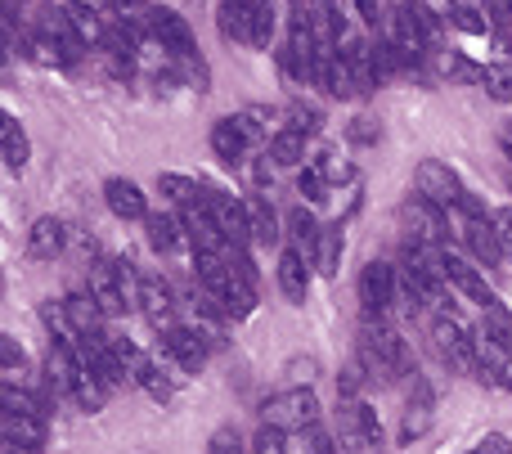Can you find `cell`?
<instances>
[{"instance_id":"cell-1","label":"cell","mask_w":512,"mask_h":454,"mask_svg":"<svg viewBox=\"0 0 512 454\" xmlns=\"http://www.w3.org/2000/svg\"><path fill=\"white\" fill-rule=\"evenodd\" d=\"M360 365L369 369L373 378H382V383H396V378L409 374V347L400 342V333H391L387 324H364L360 333Z\"/></svg>"},{"instance_id":"cell-2","label":"cell","mask_w":512,"mask_h":454,"mask_svg":"<svg viewBox=\"0 0 512 454\" xmlns=\"http://www.w3.org/2000/svg\"><path fill=\"white\" fill-rule=\"evenodd\" d=\"M265 423L279 432H310L319 423V401L310 387H288V392L265 401Z\"/></svg>"},{"instance_id":"cell-3","label":"cell","mask_w":512,"mask_h":454,"mask_svg":"<svg viewBox=\"0 0 512 454\" xmlns=\"http://www.w3.org/2000/svg\"><path fill=\"white\" fill-rule=\"evenodd\" d=\"M414 194H423L427 203H436V207H445V212H450V207L463 198V185H459V176L450 171V162L423 158V162H418V171H414Z\"/></svg>"},{"instance_id":"cell-4","label":"cell","mask_w":512,"mask_h":454,"mask_svg":"<svg viewBox=\"0 0 512 454\" xmlns=\"http://www.w3.org/2000/svg\"><path fill=\"white\" fill-rule=\"evenodd\" d=\"M396 293H400V279L387 261H369L360 270V306L369 320H382L391 311V302H396Z\"/></svg>"},{"instance_id":"cell-5","label":"cell","mask_w":512,"mask_h":454,"mask_svg":"<svg viewBox=\"0 0 512 454\" xmlns=\"http://www.w3.org/2000/svg\"><path fill=\"white\" fill-rule=\"evenodd\" d=\"M432 342H436V351H441V360H450L454 369L477 374V347H472V333L463 329L454 315H441V320L432 324Z\"/></svg>"},{"instance_id":"cell-6","label":"cell","mask_w":512,"mask_h":454,"mask_svg":"<svg viewBox=\"0 0 512 454\" xmlns=\"http://www.w3.org/2000/svg\"><path fill=\"white\" fill-rule=\"evenodd\" d=\"M337 437H342L346 454H351L355 446H378V441H382V423H378V414H373L369 405L355 396V401L342 405V428H337Z\"/></svg>"},{"instance_id":"cell-7","label":"cell","mask_w":512,"mask_h":454,"mask_svg":"<svg viewBox=\"0 0 512 454\" xmlns=\"http://www.w3.org/2000/svg\"><path fill=\"white\" fill-rule=\"evenodd\" d=\"M207 212L216 216V225H221V234L230 243H252V221H248V203H239V198H225L221 189H207Z\"/></svg>"},{"instance_id":"cell-8","label":"cell","mask_w":512,"mask_h":454,"mask_svg":"<svg viewBox=\"0 0 512 454\" xmlns=\"http://www.w3.org/2000/svg\"><path fill=\"white\" fill-rule=\"evenodd\" d=\"M207 347H212V342H207L203 329H185V324H176V329L162 333V351H167L180 369H189V374H198V369H203Z\"/></svg>"},{"instance_id":"cell-9","label":"cell","mask_w":512,"mask_h":454,"mask_svg":"<svg viewBox=\"0 0 512 454\" xmlns=\"http://www.w3.org/2000/svg\"><path fill=\"white\" fill-rule=\"evenodd\" d=\"M450 221H459V234H463V243L472 248V257L481 261V266H499L504 261V239H499V230H495V221H463L459 212H450Z\"/></svg>"},{"instance_id":"cell-10","label":"cell","mask_w":512,"mask_h":454,"mask_svg":"<svg viewBox=\"0 0 512 454\" xmlns=\"http://www.w3.org/2000/svg\"><path fill=\"white\" fill-rule=\"evenodd\" d=\"M405 216H409V225H414V239L418 243H436V248H441L445 234H450V212H445V207H436V203H427L423 194L409 198Z\"/></svg>"},{"instance_id":"cell-11","label":"cell","mask_w":512,"mask_h":454,"mask_svg":"<svg viewBox=\"0 0 512 454\" xmlns=\"http://www.w3.org/2000/svg\"><path fill=\"white\" fill-rule=\"evenodd\" d=\"M445 275H450V284L459 288V293L468 297V302H477L481 311L499 302V297H495V293H490V288H486V279H481V270L472 266V261H463L459 252H450V248H445Z\"/></svg>"},{"instance_id":"cell-12","label":"cell","mask_w":512,"mask_h":454,"mask_svg":"<svg viewBox=\"0 0 512 454\" xmlns=\"http://www.w3.org/2000/svg\"><path fill=\"white\" fill-rule=\"evenodd\" d=\"M104 203L117 221H149V203H144V189L126 176H113L104 185Z\"/></svg>"},{"instance_id":"cell-13","label":"cell","mask_w":512,"mask_h":454,"mask_svg":"<svg viewBox=\"0 0 512 454\" xmlns=\"http://www.w3.org/2000/svg\"><path fill=\"white\" fill-rule=\"evenodd\" d=\"M153 41L162 45V50L171 54V59H194V32H189V23L176 14V9H158V23H153Z\"/></svg>"},{"instance_id":"cell-14","label":"cell","mask_w":512,"mask_h":454,"mask_svg":"<svg viewBox=\"0 0 512 454\" xmlns=\"http://www.w3.org/2000/svg\"><path fill=\"white\" fill-rule=\"evenodd\" d=\"M68 248V225L59 216H41V221L27 230V257L32 261H54Z\"/></svg>"},{"instance_id":"cell-15","label":"cell","mask_w":512,"mask_h":454,"mask_svg":"<svg viewBox=\"0 0 512 454\" xmlns=\"http://www.w3.org/2000/svg\"><path fill=\"white\" fill-rule=\"evenodd\" d=\"M140 311L149 315V324H153V329H158V333L176 329V297H171V288L162 284V279H144Z\"/></svg>"},{"instance_id":"cell-16","label":"cell","mask_w":512,"mask_h":454,"mask_svg":"<svg viewBox=\"0 0 512 454\" xmlns=\"http://www.w3.org/2000/svg\"><path fill=\"white\" fill-rule=\"evenodd\" d=\"M90 297H95L99 306H104V315H122V311H131L126 306V293H122V279H117V261L113 266H90Z\"/></svg>"},{"instance_id":"cell-17","label":"cell","mask_w":512,"mask_h":454,"mask_svg":"<svg viewBox=\"0 0 512 454\" xmlns=\"http://www.w3.org/2000/svg\"><path fill=\"white\" fill-rule=\"evenodd\" d=\"M113 23L122 27V32H131L135 41H144V36H153L158 5H149V0H113Z\"/></svg>"},{"instance_id":"cell-18","label":"cell","mask_w":512,"mask_h":454,"mask_svg":"<svg viewBox=\"0 0 512 454\" xmlns=\"http://www.w3.org/2000/svg\"><path fill=\"white\" fill-rule=\"evenodd\" d=\"M63 306H68V320L77 324L81 338H99V333H104V320H108V315H104V306H99L90 293L63 297Z\"/></svg>"},{"instance_id":"cell-19","label":"cell","mask_w":512,"mask_h":454,"mask_svg":"<svg viewBox=\"0 0 512 454\" xmlns=\"http://www.w3.org/2000/svg\"><path fill=\"white\" fill-rule=\"evenodd\" d=\"M279 288L288 302H306V288H310V270H306V257L297 248H288L279 257Z\"/></svg>"},{"instance_id":"cell-20","label":"cell","mask_w":512,"mask_h":454,"mask_svg":"<svg viewBox=\"0 0 512 454\" xmlns=\"http://www.w3.org/2000/svg\"><path fill=\"white\" fill-rule=\"evenodd\" d=\"M144 234H149V248L158 252V257H171V252L189 239L185 221H176V216H149V221H144Z\"/></svg>"},{"instance_id":"cell-21","label":"cell","mask_w":512,"mask_h":454,"mask_svg":"<svg viewBox=\"0 0 512 454\" xmlns=\"http://www.w3.org/2000/svg\"><path fill=\"white\" fill-rule=\"evenodd\" d=\"M212 149H216V158H221V162H230V167H239V162L248 158V149H252V144L243 140V131L230 122V117H221V122L212 126Z\"/></svg>"},{"instance_id":"cell-22","label":"cell","mask_w":512,"mask_h":454,"mask_svg":"<svg viewBox=\"0 0 512 454\" xmlns=\"http://www.w3.org/2000/svg\"><path fill=\"white\" fill-rule=\"evenodd\" d=\"M432 432V396L427 392H418V401H409V410H405V419H400V446H414L418 437H427Z\"/></svg>"},{"instance_id":"cell-23","label":"cell","mask_w":512,"mask_h":454,"mask_svg":"<svg viewBox=\"0 0 512 454\" xmlns=\"http://www.w3.org/2000/svg\"><path fill=\"white\" fill-rule=\"evenodd\" d=\"M248 221H252V243H261V248H270V243H279V216H274L270 198H248Z\"/></svg>"},{"instance_id":"cell-24","label":"cell","mask_w":512,"mask_h":454,"mask_svg":"<svg viewBox=\"0 0 512 454\" xmlns=\"http://www.w3.org/2000/svg\"><path fill=\"white\" fill-rule=\"evenodd\" d=\"M342 248H346L342 225H328V230H319V243H315V270H319L324 279H333V275H337V266H342Z\"/></svg>"},{"instance_id":"cell-25","label":"cell","mask_w":512,"mask_h":454,"mask_svg":"<svg viewBox=\"0 0 512 454\" xmlns=\"http://www.w3.org/2000/svg\"><path fill=\"white\" fill-rule=\"evenodd\" d=\"M0 153H5V167L9 171H23L27 167V135L18 126V117H0Z\"/></svg>"},{"instance_id":"cell-26","label":"cell","mask_w":512,"mask_h":454,"mask_svg":"<svg viewBox=\"0 0 512 454\" xmlns=\"http://www.w3.org/2000/svg\"><path fill=\"white\" fill-rule=\"evenodd\" d=\"M158 189L171 198V203H180V207H198L207 198V189L198 185L194 176H180V171H162L158 176Z\"/></svg>"},{"instance_id":"cell-27","label":"cell","mask_w":512,"mask_h":454,"mask_svg":"<svg viewBox=\"0 0 512 454\" xmlns=\"http://www.w3.org/2000/svg\"><path fill=\"white\" fill-rule=\"evenodd\" d=\"M288 234H292V248L301 252V257H315V243H319V221L310 207H292L288 212Z\"/></svg>"},{"instance_id":"cell-28","label":"cell","mask_w":512,"mask_h":454,"mask_svg":"<svg viewBox=\"0 0 512 454\" xmlns=\"http://www.w3.org/2000/svg\"><path fill=\"white\" fill-rule=\"evenodd\" d=\"M306 140H310V135L279 126V131H274V140H270V158L279 162V167H297V162L306 158Z\"/></svg>"},{"instance_id":"cell-29","label":"cell","mask_w":512,"mask_h":454,"mask_svg":"<svg viewBox=\"0 0 512 454\" xmlns=\"http://www.w3.org/2000/svg\"><path fill=\"white\" fill-rule=\"evenodd\" d=\"M216 27L225 41H252V5H221Z\"/></svg>"},{"instance_id":"cell-30","label":"cell","mask_w":512,"mask_h":454,"mask_svg":"<svg viewBox=\"0 0 512 454\" xmlns=\"http://www.w3.org/2000/svg\"><path fill=\"white\" fill-rule=\"evenodd\" d=\"M230 122L239 126L243 140H248L252 149H256V144H270V140H274V135H270V122H274V117L265 113V108H243V113H234Z\"/></svg>"},{"instance_id":"cell-31","label":"cell","mask_w":512,"mask_h":454,"mask_svg":"<svg viewBox=\"0 0 512 454\" xmlns=\"http://www.w3.org/2000/svg\"><path fill=\"white\" fill-rule=\"evenodd\" d=\"M221 306H225V320H248L256 311V288L243 284V279H230V288L221 293Z\"/></svg>"},{"instance_id":"cell-32","label":"cell","mask_w":512,"mask_h":454,"mask_svg":"<svg viewBox=\"0 0 512 454\" xmlns=\"http://www.w3.org/2000/svg\"><path fill=\"white\" fill-rule=\"evenodd\" d=\"M41 320H45V329H50L59 342H72V347H81V333H77V324L68 320V306H63V302H45L41 306Z\"/></svg>"},{"instance_id":"cell-33","label":"cell","mask_w":512,"mask_h":454,"mask_svg":"<svg viewBox=\"0 0 512 454\" xmlns=\"http://www.w3.org/2000/svg\"><path fill=\"white\" fill-rule=\"evenodd\" d=\"M283 126H288V131H301V135H315L319 126H324V113H319L315 104H288V113H283Z\"/></svg>"},{"instance_id":"cell-34","label":"cell","mask_w":512,"mask_h":454,"mask_svg":"<svg viewBox=\"0 0 512 454\" xmlns=\"http://www.w3.org/2000/svg\"><path fill=\"white\" fill-rule=\"evenodd\" d=\"M481 86H486L490 99H499V104H512V63H490Z\"/></svg>"},{"instance_id":"cell-35","label":"cell","mask_w":512,"mask_h":454,"mask_svg":"<svg viewBox=\"0 0 512 454\" xmlns=\"http://www.w3.org/2000/svg\"><path fill=\"white\" fill-rule=\"evenodd\" d=\"M274 41V5L270 0H252V45Z\"/></svg>"},{"instance_id":"cell-36","label":"cell","mask_w":512,"mask_h":454,"mask_svg":"<svg viewBox=\"0 0 512 454\" xmlns=\"http://www.w3.org/2000/svg\"><path fill=\"white\" fill-rule=\"evenodd\" d=\"M135 387H144V392H149V396H153V401H158V405H167L171 396H176V387H171V378L162 374L158 365H149V369H144V374L135 378Z\"/></svg>"},{"instance_id":"cell-37","label":"cell","mask_w":512,"mask_h":454,"mask_svg":"<svg viewBox=\"0 0 512 454\" xmlns=\"http://www.w3.org/2000/svg\"><path fill=\"white\" fill-rule=\"evenodd\" d=\"M450 18L472 36H486V27H490V14H481V5H468V0H459V5L450 9Z\"/></svg>"},{"instance_id":"cell-38","label":"cell","mask_w":512,"mask_h":454,"mask_svg":"<svg viewBox=\"0 0 512 454\" xmlns=\"http://www.w3.org/2000/svg\"><path fill=\"white\" fill-rule=\"evenodd\" d=\"M481 329H486L490 338L504 342V347L512 351V315H508L499 302H495V306H486V324H481Z\"/></svg>"},{"instance_id":"cell-39","label":"cell","mask_w":512,"mask_h":454,"mask_svg":"<svg viewBox=\"0 0 512 454\" xmlns=\"http://www.w3.org/2000/svg\"><path fill=\"white\" fill-rule=\"evenodd\" d=\"M445 72H450V77L472 81V86H481V81H486V68H481V63H472V59H463L459 50H445Z\"/></svg>"},{"instance_id":"cell-40","label":"cell","mask_w":512,"mask_h":454,"mask_svg":"<svg viewBox=\"0 0 512 454\" xmlns=\"http://www.w3.org/2000/svg\"><path fill=\"white\" fill-rule=\"evenodd\" d=\"M324 189H328V180H324V171H319V167H306L297 176V194H306V203H324V198H328Z\"/></svg>"},{"instance_id":"cell-41","label":"cell","mask_w":512,"mask_h":454,"mask_svg":"<svg viewBox=\"0 0 512 454\" xmlns=\"http://www.w3.org/2000/svg\"><path fill=\"white\" fill-rule=\"evenodd\" d=\"M117 279H122V293H126V306H140V293H144V279L135 270V261H117Z\"/></svg>"},{"instance_id":"cell-42","label":"cell","mask_w":512,"mask_h":454,"mask_svg":"<svg viewBox=\"0 0 512 454\" xmlns=\"http://www.w3.org/2000/svg\"><path fill=\"white\" fill-rule=\"evenodd\" d=\"M364 374H369V369H364L360 360L342 369V378H337V392H342V401H355V396H360V387H364Z\"/></svg>"},{"instance_id":"cell-43","label":"cell","mask_w":512,"mask_h":454,"mask_svg":"<svg viewBox=\"0 0 512 454\" xmlns=\"http://www.w3.org/2000/svg\"><path fill=\"white\" fill-rule=\"evenodd\" d=\"M283 437H288V432H279V428H270V423H265V428L256 432V441H252V454H288Z\"/></svg>"},{"instance_id":"cell-44","label":"cell","mask_w":512,"mask_h":454,"mask_svg":"<svg viewBox=\"0 0 512 454\" xmlns=\"http://www.w3.org/2000/svg\"><path fill=\"white\" fill-rule=\"evenodd\" d=\"M378 122H373V117H355L351 126H346V140L351 144H378Z\"/></svg>"},{"instance_id":"cell-45","label":"cell","mask_w":512,"mask_h":454,"mask_svg":"<svg viewBox=\"0 0 512 454\" xmlns=\"http://www.w3.org/2000/svg\"><path fill=\"white\" fill-rule=\"evenodd\" d=\"M319 158H324V162H319V171H324V180H328V185H337V180H346V176H351V162H346V158H337L333 149H328V153H319Z\"/></svg>"},{"instance_id":"cell-46","label":"cell","mask_w":512,"mask_h":454,"mask_svg":"<svg viewBox=\"0 0 512 454\" xmlns=\"http://www.w3.org/2000/svg\"><path fill=\"white\" fill-rule=\"evenodd\" d=\"M0 365H5V374H9V378H14L18 369H23V347H18V342L9 338V333L0 338Z\"/></svg>"},{"instance_id":"cell-47","label":"cell","mask_w":512,"mask_h":454,"mask_svg":"<svg viewBox=\"0 0 512 454\" xmlns=\"http://www.w3.org/2000/svg\"><path fill=\"white\" fill-rule=\"evenodd\" d=\"M486 14H490V23H495L499 32H508L512 27V0H486Z\"/></svg>"},{"instance_id":"cell-48","label":"cell","mask_w":512,"mask_h":454,"mask_svg":"<svg viewBox=\"0 0 512 454\" xmlns=\"http://www.w3.org/2000/svg\"><path fill=\"white\" fill-rule=\"evenodd\" d=\"M351 5H355V14H360L369 27L382 23V0H351Z\"/></svg>"},{"instance_id":"cell-49","label":"cell","mask_w":512,"mask_h":454,"mask_svg":"<svg viewBox=\"0 0 512 454\" xmlns=\"http://www.w3.org/2000/svg\"><path fill=\"white\" fill-rule=\"evenodd\" d=\"M472 454H512V441H508V437H499V432H490V437L481 441V446L472 450Z\"/></svg>"},{"instance_id":"cell-50","label":"cell","mask_w":512,"mask_h":454,"mask_svg":"<svg viewBox=\"0 0 512 454\" xmlns=\"http://www.w3.org/2000/svg\"><path fill=\"white\" fill-rule=\"evenodd\" d=\"M495 230H499V239H504V248L512 252V207H504V212L495 216Z\"/></svg>"},{"instance_id":"cell-51","label":"cell","mask_w":512,"mask_h":454,"mask_svg":"<svg viewBox=\"0 0 512 454\" xmlns=\"http://www.w3.org/2000/svg\"><path fill=\"white\" fill-rule=\"evenodd\" d=\"M0 454H41V446H27V441L5 437V446H0Z\"/></svg>"},{"instance_id":"cell-52","label":"cell","mask_w":512,"mask_h":454,"mask_svg":"<svg viewBox=\"0 0 512 454\" xmlns=\"http://www.w3.org/2000/svg\"><path fill=\"white\" fill-rule=\"evenodd\" d=\"M72 9H90V14H104V9H113V0H68Z\"/></svg>"},{"instance_id":"cell-53","label":"cell","mask_w":512,"mask_h":454,"mask_svg":"<svg viewBox=\"0 0 512 454\" xmlns=\"http://www.w3.org/2000/svg\"><path fill=\"white\" fill-rule=\"evenodd\" d=\"M499 387H504V392H512V356L504 360V369H499Z\"/></svg>"},{"instance_id":"cell-54","label":"cell","mask_w":512,"mask_h":454,"mask_svg":"<svg viewBox=\"0 0 512 454\" xmlns=\"http://www.w3.org/2000/svg\"><path fill=\"white\" fill-rule=\"evenodd\" d=\"M499 50H504L508 63H512V27H508V32H499Z\"/></svg>"},{"instance_id":"cell-55","label":"cell","mask_w":512,"mask_h":454,"mask_svg":"<svg viewBox=\"0 0 512 454\" xmlns=\"http://www.w3.org/2000/svg\"><path fill=\"white\" fill-rule=\"evenodd\" d=\"M221 5H252V0H221Z\"/></svg>"},{"instance_id":"cell-56","label":"cell","mask_w":512,"mask_h":454,"mask_svg":"<svg viewBox=\"0 0 512 454\" xmlns=\"http://www.w3.org/2000/svg\"><path fill=\"white\" fill-rule=\"evenodd\" d=\"M292 5H301V0H292Z\"/></svg>"},{"instance_id":"cell-57","label":"cell","mask_w":512,"mask_h":454,"mask_svg":"<svg viewBox=\"0 0 512 454\" xmlns=\"http://www.w3.org/2000/svg\"><path fill=\"white\" fill-rule=\"evenodd\" d=\"M337 454H346V450H337Z\"/></svg>"}]
</instances>
